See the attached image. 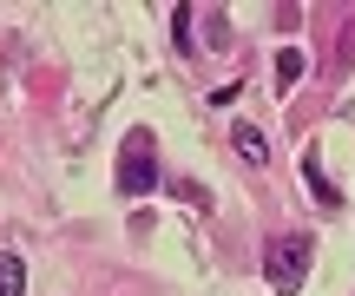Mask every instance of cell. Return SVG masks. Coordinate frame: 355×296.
Masks as SVG:
<instances>
[{"mask_svg":"<svg viewBox=\"0 0 355 296\" xmlns=\"http://www.w3.org/2000/svg\"><path fill=\"white\" fill-rule=\"evenodd\" d=\"M309 257H316V244H309L303 231H296V237H270V244H263V284L277 296H296L303 277H309Z\"/></svg>","mask_w":355,"mask_h":296,"instance_id":"obj_1","label":"cell"},{"mask_svg":"<svg viewBox=\"0 0 355 296\" xmlns=\"http://www.w3.org/2000/svg\"><path fill=\"white\" fill-rule=\"evenodd\" d=\"M119 191L125 198H145V191H158V145H152V132H132L125 139V152H119Z\"/></svg>","mask_w":355,"mask_h":296,"instance_id":"obj_2","label":"cell"},{"mask_svg":"<svg viewBox=\"0 0 355 296\" xmlns=\"http://www.w3.org/2000/svg\"><path fill=\"white\" fill-rule=\"evenodd\" d=\"M270 66H277V73H270V86H277V99H290V92L303 86V66H309V53H303V46H283V53H277Z\"/></svg>","mask_w":355,"mask_h":296,"instance_id":"obj_3","label":"cell"},{"mask_svg":"<svg viewBox=\"0 0 355 296\" xmlns=\"http://www.w3.org/2000/svg\"><path fill=\"white\" fill-rule=\"evenodd\" d=\"M230 145H237V158H243L250 171H263V165H270V139H263L257 125H230Z\"/></svg>","mask_w":355,"mask_h":296,"instance_id":"obj_4","label":"cell"},{"mask_svg":"<svg viewBox=\"0 0 355 296\" xmlns=\"http://www.w3.org/2000/svg\"><path fill=\"white\" fill-rule=\"evenodd\" d=\"M303 178H309V191H316V204H343V191L322 178V158L316 152H303Z\"/></svg>","mask_w":355,"mask_h":296,"instance_id":"obj_5","label":"cell"},{"mask_svg":"<svg viewBox=\"0 0 355 296\" xmlns=\"http://www.w3.org/2000/svg\"><path fill=\"white\" fill-rule=\"evenodd\" d=\"M0 296H26V263L13 250H0Z\"/></svg>","mask_w":355,"mask_h":296,"instance_id":"obj_6","label":"cell"},{"mask_svg":"<svg viewBox=\"0 0 355 296\" xmlns=\"http://www.w3.org/2000/svg\"><path fill=\"white\" fill-rule=\"evenodd\" d=\"M171 40H178V46H191V7L171 13Z\"/></svg>","mask_w":355,"mask_h":296,"instance_id":"obj_7","label":"cell"}]
</instances>
